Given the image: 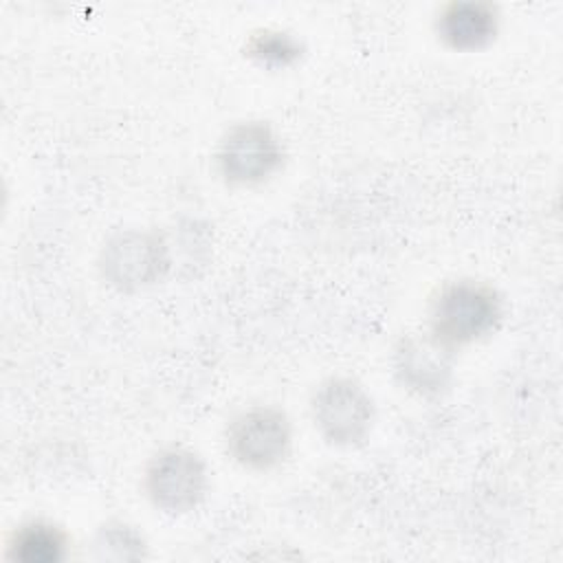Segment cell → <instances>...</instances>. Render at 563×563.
<instances>
[{
    "mask_svg": "<svg viewBox=\"0 0 563 563\" xmlns=\"http://www.w3.org/2000/svg\"><path fill=\"white\" fill-rule=\"evenodd\" d=\"M227 455L242 468L266 473L279 468L292 451V422L275 405L240 409L224 429Z\"/></svg>",
    "mask_w": 563,
    "mask_h": 563,
    "instance_id": "obj_6",
    "label": "cell"
},
{
    "mask_svg": "<svg viewBox=\"0 0 563 563\" xmlns=\"http://www.w3.org/2000/svg\"><path fill=\"white\" fill-rule=\"evenodd\" d=\"M70 534L46 517L20 521L4 541V559L13 563H59L68 556Z\"/></svg>",
    "mask_w": 563,
    "mask_h": 563,
    "instance_id": "obj_9",
    "label": "cell"
},
{
    "mask_svg": "<svg viewBox=\"0 0 563 563\" xmlns=\"http://www.w3.org/2000/svg\"><path fill=\"white\" fill-rule=\"evenodd\" d=\"M499 26V7L486 0H451L433 18L438 40L457 53H475L490 46Z\"/></svg>",
    "mask_w": 563,
    "mask_h": 563,
    "instance_id": "obj_8",
    "label": "cell"
},
{
    "mask_svg": "<svg viewBox=\"0 0 563 563\" xmlns=\"http://www.w3.org/2000/svg\"><path fill=\"white\" fill-rule=\"evenodd\" d=\"M455 354L427 330L407 332L394 343L391 367L396 380L420 398H440L455 374Z\"/></svg>",
    "mask_w": 563,
    "mask_h": 563,
    "instance_id": "obj_7",
    "label": "cell"
},
{
    "mask_svg": "<svg viewBox=\"0 0 563 563\" xmlns=\"http://www.w3.org/2000/svg\"><path fill=\"white\" fill-rule=\"evenodd\" d=\"M172 246L158 229H119L97 253L101 279L125 295L161 284L172 271Z\"/></svg>",
    "mask_w": 563,
    "mask_h": 563,
    "instance_id": "obj_2",
    "label": "cell"
},
{
    "mask_svg": "<svg viewBox=\"0 0 563 563\" xmlns=\"http://www.w3.org/2000/svg\"><path fill=\"white\" fill-rule=\"evenodd\" d=\"M501 292L477 277L440 284L427 303L424 330L453 352L493 336L504 321Z\"/></svg>",
    "mask_w": 563,
    "mask_h": 563,
    "instance_id": "obj_1",
    "label": "cell"
},
{
    "mask_svg": "<svg viewBox=\"0 0 563 563\" xmlns=\"http://www.w3.org/2000/svg\"><path fill=\"white\" fill-rule=\"evenodd\" d=\"M211 473L205 457L185 444L161 446L143 468V493L165 515H187L209 495Z\"/></svg>",
    "mask_w": 563,
    "mask_h": 563,
    "instance_id": "obj_5",
    "label": "cell"
},
{
    "mask_svg": "<svg viewBox=\"0 0 563 563\" xmlns=\"http://www.w3.org/2000/svg\"><path fill=\"white\" fill-rule=\"evenodd\" d=\"M306 53V44L297 33L279 26H262L251 31L242 42V55L266 70H286Z\"/></svg>",
    "mask_w": 563,
    "mask_h": 563,
    "instance_id": "obj_10",
    "label": "cell"
},
{
    "mask_svg": "<svg viewBox=\"0 0 563 563\" xmlns=\"http://www.w3.org/2000/svg\"><path fill=\"white\" fill-rule=\"evenodd\" d=\"M310 420L332 446L352 449L367 442L376 422V405L365 385L352 376H328L310 394Z\"/></svg>",
    "mask_w": 563,
    "mask_h": 563,
    "instance_id": "obj_4",
    "label": "cell"
},
{
    "mask_svg": "<svg viewBox=\"0 0 563 563\" xmlns=\"http://www.w3.org/2000/svg\"><path fill=\"white\" fill-rule=\"evenodd\" d=\"M92 554L101 561H141L147 556V541L125 519L103 521L92 537Z\"/></svg>",
    "mask_w": 563,
    "mask_h": 563,
    "instance_id": "obj_11",
    "label": "cell"
},
{
    "mask_svg": "<svg viewBox=\"0 0 563 563\" xmlns=\"http://www.w3.org/2000/svg\"><path fill=\"white\" fill-rule=\"evenodd\" d=\"M213 163L229 187H257L282 172L286 145L279 132L264 119L231 123L218 139Z\"/></svg>",
    "mask_w": 563,
    "mask_h": 563,
    "instance_id": "obj_3",
    "label": "cell"
}]
</instances>
